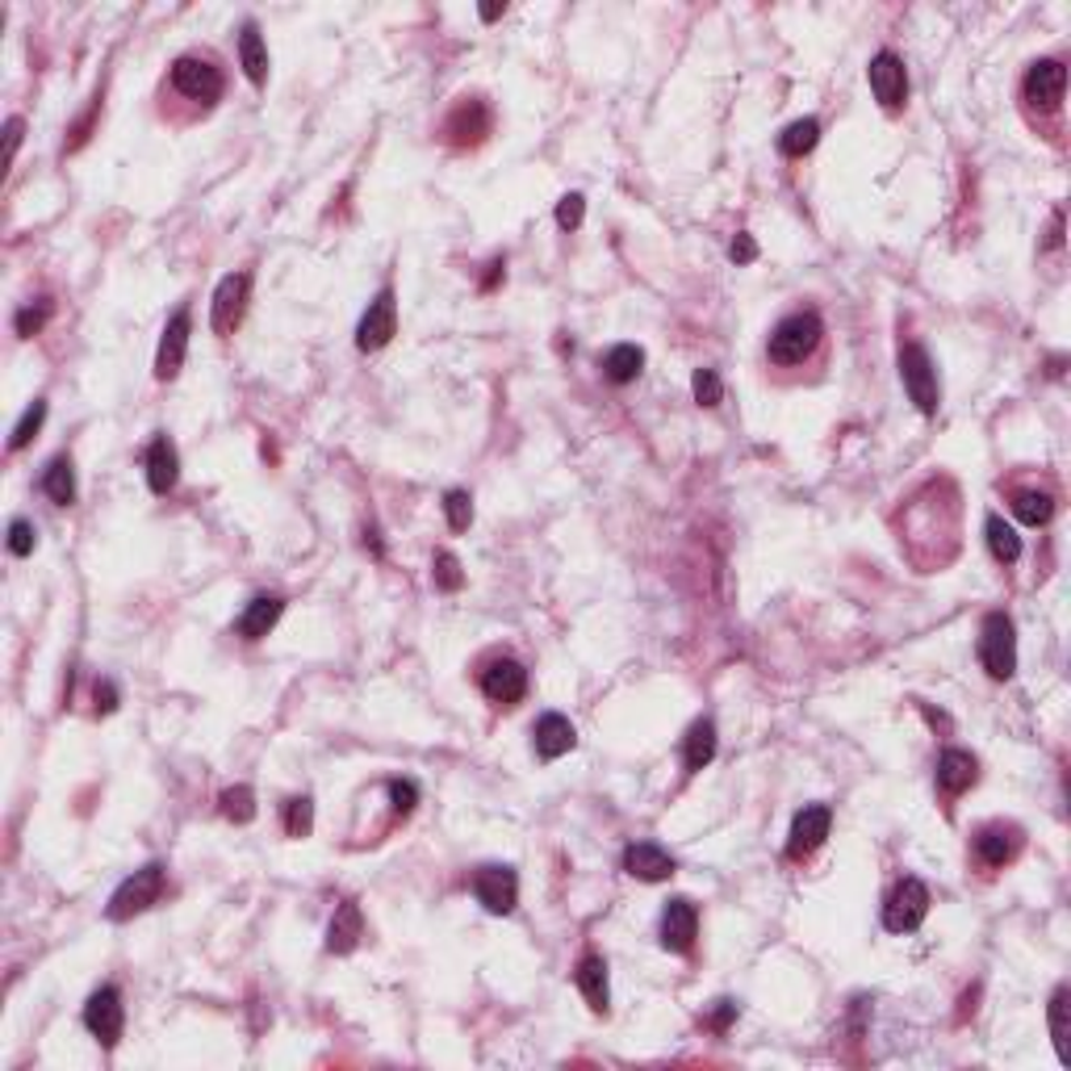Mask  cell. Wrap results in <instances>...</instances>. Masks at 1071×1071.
I'll return each instance as SVG.
<instances>
[{
  "mask_svg": "<svg viewBox=\"0 0 1071 1071\" xmlns=\"http://www.w3.org/2000/svg\"><path fill=\"white\" fill-rule=\"evenodd\" d=\"M691 394H695L699 406H721L724 402V381L716 369H695L691 377Z\"/></svg>",
  "mask_w": 1071,
  "mask_h": 1071,
  "instance_id": "40",
  "label": "cell"
},
{
  "mask_svg": "<svg viewBox=\"0 0 1071 1071\" xmlns=\"http://www.w3.org/2000/svg\"><path fill=\"white\" fill-rule=\"evenodd\" d=\"M498 276H503V264H490V276H485L482 290H494V285H498Z\"/></svg>",
  "mask_w": 1071,
  "mask_h": 1071,
  "instance_id": "50",
  "label": "cell"
},
{
  "mask_svg": "<svg viewBox=\"0 0 1071 1071\" xmlns=\"http://www.w3.org/2000/svg\"><path fill=\"white\" fill-rule=\"evenodd\" d=\"M34 544H38L34 524H26V519H13V524H9V553H13V557H29V553H34Z\"/></svg>",
  "mask_w": 1071,
  "mask_h": 1071,
  "instance_id": "43",
  "label": "cell"
},
{
  "mask_svg": "<svg viewBox=\"0 0 1071 1071\" xmlns=\"http://www.w3.org/2000/svg\"><path fill=\"white\" fill-rule=\"evenodd\" d=\"M239 63H243V72H247V81L256 84V88H264L268 47H264V38H260V26H256V22H243V29H239Z\"/></svg>",
  "mask_w": 1071,
  "mask_h": 1071,
  "instance_id": "27",
  "label": "cell"
},
{
  "mask_svg": "<svg viewBox=\"0 0 1071 1071\" xmlns=\"http://www.w3.org/2000/svg\"><path fill=\"white\" fill-rule=\"evenodd\" d=\"M532 746H536V758H544V762H557L562 753H569L578 746V733H574V724L557 716V712H544L532 728Z\"/></svg>",
  "mask_w": 1071,
  "mask_h": 1071,
  "instance_id": "20",
  "label": "cell"
},
{
  "mask_svg": "<svg viewBox=\"0 0 1071 1071\" xmlns=\"http://www.w3.org/2000/svg\"><path fill=\"white\" fill-rule=\"evenodd\" d=\"M42 419H47V402H34V406H26V415L17 419V428H13V435H9V448L17 453V448H26L29 440L38 435V428H42Z\"/></svg>",
  "mask_w": 1071,
  "mask_h": 1071,
  "instance_id": "37",
  "label": "cell"
},
{
  "mask_svg": "<svg viewBox=\"0 0 1071 1071\" xmlns=\"http://www.w3.org/2000/svg\"><path fill=\"white\" fill-rule=\"evenodd\" d=\"M1068 988H1055V996H1050V1038L1059 1046V1059H1068Z\"/></svg>",
  "mask_w": 1071,
  "mask_h": 1071,
  "instance_id": "35",
  "label": "cell"
},
{
  "mask_svg": "<svg viewBox=\"0 0 1071 1071\" xmlns=\"http://www.w3.org/2000/svg\"><path fill=\"white\" fill-rule=\"evenodd\" d=\"M1009 507H1013V515H1018L1021 524L1046 528L1050 515H1055V494L1050 490H1034V485H1021V490H1009Z\"/></svg>",
  "mask_w": 1071,
  "mask_h": 1071,
  "instance_id": "25",
  "label": "cell"
},
{
  "mask_svg": "<svg viewBox=\"0 0 1071 1071\" xmlns=\"http://www.w3.org/2000/svg\"><path fill=\"white\" fill-rule=\"evenodd\" d=\"M925 916H930V887L921 884V879H912V875H904L900 884L891 887V896H887L884 930L887 934H912V930H921Z\"/></svg>",
  "mask_w": 1071,
  "mask_h": 1071,
  "instance_id": "6",
  "label": "cell"
},
{
  "mask_svg": "<svg viewBox=\"0 0 1071 1071\" xmlns=\"http://www.w3.org/2000/svg\"><path fill=\"white\" fill-rule=\"evenodd\" d=\"M163 884H168L163 862H147L143 871H134L131 879L113 891V900H109V909H106L109 921H131V916L147 912L151 904H160Z\"/></svg>",
  "mask_w": 1071,
  "mask_h": 1071,
  "instance_id": "4",
  "label": "cell"
},
{
  "mask_svg": "<svg viewBox=\"0 0 1071 1071\" xmlns=\"http://www.w3.org/2000/svg\"><path fill=\"white\" fill-rule=\"evenodd\" d=\"M222 93H226V76H222L214 54H176L160 84V118L172 126H188V122L214 113Z\"/></svg>",
  "mask_w": 1071,
  "mask_h": 1071,
  "instance_id": "1",
  "label": "cell"
},
{
  "mask_svg": "<svg viewBox=\"0 0 1071 1071\" xmlns=\"http://www.w3.org/2000/svg\"><path fill=\"white\" fill-rule=\"evenodd\" d=\"M188 335H193V319H188V306H181V310L168 319V327H163L160 352H156V377H160V381H172V377L185 369Z\"/></svg>",
  "mask_w": 1071,
  "mask_h": 1071,
  "instance_id": "17",
  "label": "cell"
},
{
  "mask_svg": "<svg viewBox=\"0 0 1071 1071\" xmlns=\"http://www.w3.org/2000/svg\"><path fill=\"white\" fill-rule=\"evenodd\" d=\"M1046 243H1050V247H1059V243H1063V214H1055V222H1050V239Z\"/></svg>",
  "mask_w": 1071,
  "mask_h": 1071,
  "instance_id": "49",
  "label": "cell"
},
{
  "mask_svg": "<svg viewBox=\"0 0 1071 1071\" xmlns=\"http://www.w3.org/2000/svg\"><path fill=\"white\" fill-rule=\"evenodd\" d=\"M444 515H448V528L453 532H469V524H473V498L465 490H448L444 494Z\"/></svg>",
  "mask_w": 1071,
  "mask_h": 1071,
  "instance_id": "39",
  "label": "cell"
},
{
  "mask_svg": "<svg viewBox=\"0 0 1071 1071\" xmlns=\"http://www.w3.org/2000/svg\"><path fill=\"white\" fill-rule=\"evenodd\" d=\"M829 825H833V812L825 803H808L803 812H796L791 837H787V858L800 862V858L816 854L825 846V837H829Z\"/></svg>",
  "mask_w": 1071,
  "mask_h": 1071,
  "instance_id": "16",
  "label": "cell"
},
{
  "mask_svg": "<svg viewBox=\"0 0 1071 1071\" xmlns=\"http://www.w3.org/2000/svg\"><path fill=\"white\" fill-rule=\"evenodd\" d=\"M574 980H578V992L587 996V1005L594 1013H607V1005H612V992H607V963L599 959V955H587L578 971H574Z\"/></svg>",
  "mask_w": 1071,
  "mask_h": 1071,
  "instance_id": "26",
  "label": "cell"
},
{
  "mask_svg": "<svg viewBox=\"0 0 1071 1071\" xmlns=\"http://www.w3.org/2000/svg\"><path fill=\"white\" fill-rule=\"evenodd\" d=\"M728 256H733L737 264H753V260H758V243H753V235L741 231V235L733 239V247H728Z\"/></svg>",
  "mask_w": 1071,
  "mask_h": 1071,
  "instance_id": "45",
  "label": "cell"
},
{
  "mask_svg": "<svg viewBox=\"0 0 1071 1071\" xmlns=\"http://www.w3.org/2000/svg\"><path fill=\"white\" fill-rule=\"evenodd\" d=\"M281 612H285V599L281 594H256L243 607V616L235 619V637H243V641H264L268 632H272V624L281 619Z\"/></svg>",
  "mask_w": 1071,
  "mask_h": 1071,
  "instance_id": "23",
  "label": "cell"
},
{
  "mask_svg": "<svg viewBox=\"0 0 1071 1071\" xmlns=\"http://www.w3.org/2000/svg\"><path fill=\"white\" fill-rule=\"evenodd\" d=\"M22 131H26V122H22V118H9V160H13L17 147H22Z\"/></svg>",
  "mask_w": 1071,
  "mask_h": 1071,
  "instance_id": "47",
  "label": "cell"
},
{
  "mask_svg": "<svg viewBox=\"0 0 1071 1071\" xmlns=\"http://www.w3.org/2000/svg\"><path fill=\"white\" fill-rule=\"evenodd\" d=\"M644 369V352L637 344H616V348H607L603 356V377L612 381V385H628V381H637Z\"/></svg>",
  "mask_w": 1071,
  "mask_h": 1071,
  "instance_id": "29",
  "label": "cell"
},
{
  "mask_svg": "<svg viewBox=\"0 0 1071 1071\" xmlns=\"http://www.w3.org/2000/svg\"><path fill=\"white\" fill-rule=\"evenodd\" d=\"M360 937H365L360 904H356V900H344V904L335 909L331 930H327V950H331V955H352V950L360 946Z\"/></svg>",
  "mask_w": 1071,
  "mask_h": 1071,
  "instance_id": "24",
  "label": "cell"
},
{
  "mask_svg": "<svg viewBox=\"0 0 1071 1071\" xmlns=\"http://www.w3.org/2000/svg\"><path fill=\"white\" fill-rule=\"evenodd\" d=\"M247 294H251V272H226L218 281L214 306H210V322H214L218 340L235 335V327L243 322V310H247Z\"/></svg>",
  "mask_w": 1071,
  "mask_h": 1071,
  "instance_id": "11",
  "label": "cell"
},
{
  "mask_svg": "<svg viewBox=\"0 0 1071 1071\" xmlns=\"http://www.w3.org/2000/svg\"><path fill=\"white\" fill-rule=\"evenodd\" d=\"M478 687H482V695L494 707H515L519 699L528 695V669L519 666L515 657H494L478 674Z\"/></svg>",
  "mask_w": 1071,
  "mask_h": 1071,
  "instance_id": "10",
  "label": "cell"
},
{
  "mask_svg": "<svg viewBox=\"0 0 1071 1071\" xmlns=\"http://www.w3.org/2000/svg\"><path fill=\"white\" fill-rule=\"evenodd\" d=\"M582 218H587V197L582 193H565L562 201H557V226L562 231H578Z\"/></svg>",
  "mask_w": 1071,
  "mask_h": 1071,
  "instance_id": "42",
  "label": "cell"
},
{
  "mask_svg": "<svg viewBox=\"0 0 1071 1071\" xmlns=\"http://www.w3.org/2000/svg\"><path fill=\"white\" fill-rule=\"evenodd\" d=\"M42 494L51 498L54 507H72L76 503V473H72L67 456H54L51 465L42 469Z\"/></svg>",
  "mask_w": 1071,
  "mask_h": 1071,
  "instance_id": "28",
  "label": "cell"
},
{
  "mask_svg": "<svg viewBox=\"0 0 1071 1071\" xmlns=\"http://www.w3.org/2000/svg\"><path fill=\"white\" fill-rule=\"evenodd\" d=\"M866 81H871V93H875V101L884 109H896L904 106V97H909V72H904V59L891 51H879L871 59V67H866Z\"/></svg>",
  "mask_w": 1071,
  "mask_h": 1071,
  "instance_id": "14",
  "label": "cell"
},
{
  "mask_svg": "<svg viewBox=\"0 0 1071 1071\" xmlns=\"http://www.w3.org/2000/svg\"><path fill=\"white\" fill-rule=\"evenodd\" d=\"M975 778H980V762L967 750H946L937 758V791L946 800H959L963 791H971Z\"/></svg>",
  "mask_w": 1071,
  "mask_h": 1071,
  "instance_id": "19",
  "label": "cell"
},
{
  "mask_svg": "<svg viewBox=\"0 0 1071 1071\" xmlns=\"http://www.w3.org/2000/svg\"><path fill=\"white\" fill-rule=\"evenodd\" d=\"M181 482V456H176V444L168 435H156L151 448H147V485L151 494H172Z\"/></svg>",
  "mask_w": 1071,
  "mask_h": 1071,
  "instance_id": "22",
  "label": "cell"
},
{
  "mask_svg": "<svg viewBox=\"0 0 1071 1071\" xmlns=\"http://www.w3.org/2000/svg\"><path fill=\"white\" fill-rule=\"evenodd\" d=\"M1021 846H1025V833H1021L1018 825L992 821V825H984V829L975 833L971 858H975V866H980L984 875H996V871H1005V866L1021 854Z\"/></svg>",
  "mask_w": 1071,
  "mask_h": 1071,
  "instance_id": "7",
  "label": "cell"
},
{
  "mask_svg": "<svg viewBox=\"0 0 1071 1071\" xmlns=\"http://www.w3.org/2000/svg\"><path fill=\"white\" fill-rule=\"evenodd\" d=\"M900 381H904V394L912 398V406L921 415H937V373L930 352L921 348L916 340H909L900 348Z\"/></svg>",
  "mask_w": 1071,
  "mask_h": 1071,
  "instance_id": "8",
  "label": "cell"
},
{
  "mask_svg": "<svg viewBox=\"0 0 1071 1071\" xmlns=\"http://www.w3.org/2000/svg\"><path fill=\"white\" fill-rule=\"evenodd\" d=\"M478 13H482V22H498V17L507 13V4H482Z\"/></svg>",
  "mask_w": 1071,
  "mask_h": 1071,
  "instance_id": "48",
  "label": "cell"
},
{
  "mask_svg": "<svg viewBox=\"0 0 1071 1071\" xmlns=\"http://www.w3.org/2000/svg\"><path fill=\"white\" fill-rule=\"evenodd\" d=\"M51 310H54L51 297H38V301H29V306H22V310H17V319H13V331H17L22 340H34V335H38V331L47 327Z\"/></svg>",
  "mask_w": 1071,
  "mask_h": 1071,
  "instance_id": "34",
  "label": "cell"
},
{
  "mask_svg": "<svg viewBox=\"0 0 1071 1071\" xmlns=\"http://www.w3.org/2000/svg\"><path fill=\"white\" fill-rule=\"evenodd\" d=\"M980 662L988 669V678L1005 682L1013 678L1018 669V632H1013V619L1005 612H988L984 628H980Z\"/></svg>",
  "mask_w": 1071,
  "mask_h": 1071,
  "instance_id": "3",
  "label": "cell"
},
{
  "mask_svg": "<svg viewBox=\"0 0 1071 1071\" xmlns=\"http://www.w3.org/2000/svg\"><path fill=\"white\" fill-rule=\"evenodd\" d=\"M385 791H390V800H394V816L406 821V816L415 812V803H419V787H415L410 778H390Z\"/></svg>",
  "mask_w": 1071,
  "mask_h": 1071,
  "instance_id": "41",
  "label": "cell"
},
{
  "mask_svg": "<svg viewBox=\"0 0 1071 1071\" xmlns=\"http://www.w3.org/2000/svg\"><path fill=\"white\" fill-rule=\"evenodd\" d=\"M218 808H222L226 821L247 825V821H256V791H251V787H226V791L218 796Z\"/></svg>",
  "mask_w": 1071,
  "mask_h": 1071,
  "instance_id": "33",
  "label": "cell"
},
{
  "mask_svg": "<svg viewBox=\"0 0 1071 1071\" xmlns=\"http://www.w3.org/2000/svg\"><path fill=\"white\" fill-rule=\"evenodd\" d=\"M84 1025L101 1046H118L122 1030H126V1009H122V992L118 988H97L84 1005Z\"/></svg>",
  "mask_w": 1071,
  "mask_h": 1071,
  "instance_id": "12",
  "label": "cell"
},
{
  "mask_svg": "<svg viewBox=\"0 0 1071 1071\" xmlns=\"http://www.w3.org/2000/svg\"><path fill=\"white\" fill-rule=\"evenodd\" d=\"M816 143H821V122H816V118H800V122H791L787 131L778 134V151H783L787 160H803Z\"/></svg>",
  "mask_w": 1071,
  "mask_h": 1071,
  "instance_id": "31",
  "label": "cell"
},
{
  "mask_svg": "<svg viewBox=\"0 0 1071 1071\" xmlns=\"http://www.w3.org/2000/svg\"><path fill=\"white\" fill-rule=\"evenodd\" d=\"M699 937V909L691 900H669L666 912H662V946L674 950V955H691Z\"/></svg>",
  "mask_w": 1071,
  "mask_h": 1071,
  "instance_id": "18",
  "label": "cell"
},
{
  "mask_svg": "<svg viewBox=\"0 0 1071 1071\" xmlns=\"http://www.w3.org/2000/svg\"><path fill=\"white\" fill-rule=\"evenodd\" d=\"M473 896L485 912L507 916L519 904V879L510 866H482V871H473Z\"/></svg>",
  "mask_w": 1071,
  "mask_h": 1071,
  "instance_id": "15",
  "label": "cell"
},
{
  "mask_svg": "<svg viewBox=\"0 0 1071 1071\" xmlns=\"http://www.w3.org/2000/svg\"><path fill=\"white\" fill-rule=\"evenodd\" d=\"M394 335H398V297H394V290H381V294L369 301L360 327H356V348L381 352Z\"/></svg>",
  "mask_w": 1071,
  "mask_h": 1071,
  "instance_id": "13",
  "label": "cell"
},
{
  "mask_svg": "<svg viewBox=\"0 0 1071 1071\" xmlns=\"http://www.w3.org/2000/svg\"><path fill=\"white\" fill-rule=\"evenodd\" d=\"M431 578H435V587L456 594V590L465 587V569L456 562L453 553H435V562H431Z\"/></svg>",
  "mask_w": 1071,
  "mask_h": 1071,
  "instance_id": "38",
  "label": "cell"
},
{
  "mask_svg": "<svg viewBox=\"0 0 1071 1071\" xmlns=\"http://www.w3.org/2000/svg\"><path fill=\"white\" fill-rule=\"evenodd\" d=\"M712 758H716V724L695 721L691 733L682 737V762H687V771H703Z\"/></svg>",
  "mask_w": 1071,
  "mask_h": 1071,
  "instance_id": "30",
  "label": "cell"
},
{
  "mask_svg": "<svg viewBox=\"0 0 1071 1071\" xmlns=\"http://www.w3.org/2000/svg\"><path fill=\"white\" fill-rule=\"evenodd\" d=\"M310 829H315V803H310V796H294L285 803V833L290 837H310Z\"/></svg>",
  "mask_w": 1071,
  "mask_h": 1071,
  "instance_id": "36",
  "label": "cell"
},
{
  "mask_svg": "<svg viewBox=\"0 0 1071 1071\" xmlns=\"http://www.w3.org/2000/svg\"><path fill=\"white\" fill-rule=\"evenodd\" d=\"M118 707V687L113 682H97V712H113Z\"/></svg>",
  "mask_w": 1071,
  "mask_h": 1071,
  "instance_id": "46",
  "label": "cell"
},
{
  "mask_svg": "<svg viewBox=\"0 0 1071 1071\" xmlns=\"http://www.w3.org/2000/svg\"><path fill=\"white\" fill-rule=\"evenodd\" d=\"M829 348V331L816 310H796L775 322L766 340V369L775 377H803V369H821Z\"/></svg>",
  "mask_w": 1071,
  "mask_h": 1071,
  "instance_id": "2",
  "label": "cell"
},
{
  "mask_svg": "<svg viewBox=\"0 0 1071 1071\" xmlns=\"http://www.w3.org/2000/svg\"><path fill=\"white\" fill-rule=\"evenodd\" d=\"M733 1021H737V1000H716V1009L707 1013V1021H703V1025H707L712 1034H724V1030H728Z\"/></svg>",
  "mask_w": 1071,
  "mask_h": 1071,
  "instance_id": "44",
  "label": "cell"
},
{
  "mask_svg": "<svg viewBox=\"0 0 1071 1071\" xmlns=\"http://www.w3.org/2000/svg\"><path fill=\"white\" fill-rule=\"evenodd\" d=\"M984 536H988V549H992V557L1000 565H1013L1021 557V536L1000 519V515H988L984 519Z\"/></svg>",
  "mask_w": 1071,
  "mask_h": 1071,
  "instance_id": "32",
  "label": "cell"
},
{
  "mask_svg": "<svg viewBox=\"0 0 1071 1071\" xmlns=\"http://www.w3.org/2000/svg\"><path fill=\"white\" fill-rule=\"evenodd\" d=\"M490 126H494V113H490V106H485L482 97H460V101L448 109L440 134H444L453 147H478L485 134H490Z\"/></svg>",
  "mask_w": 1071,
  "mask_h": 1071,
  "instance_id": "9",
  "label": "cell"
},
{
  "mask_svg": "<svg viewBox=\"0 0 1071 1071\" xmlns=\"http://www.w3.org/2000/svg\"><path fill=\"white\" fill-rule=\"evenodd\" d=\"M624 871L632 879H641V884H662V879L674 875V858L662 846H653V841H637V846L624 850Z\"/></svg>",
  "mask_w": 1071,
  "mask_h": 1071,
  "instance_id": "21",
  "label": "cell"
},
{
  "mask_svg": "<svg viewBox=\"0 0 1071 1071\" xmlns=\"http://www.w3.org/2000/svg\"><path fill=\"white\" fill-rule=\"evenodd\" d=\"M1063 88H1068V67L1059 59H1038L1030 63L1025 81H1021V101L1034 113H1059L1063 109Z\"/></svg>",
  "mask_w": 1071,
  "mask_h": 1071,
  "instance_id": "5",
  "label": "cell"
}]
</instances>
